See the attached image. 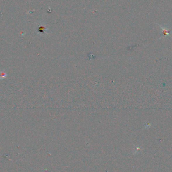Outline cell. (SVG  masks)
<instances>
[{
	"instance_id": "2",
	"label": "cell",
	"mask_w": 172,
	"mask_h": 172,
	"mask_svg": "<svg viewBox=\"0 0 172 172\" xmlns=\"http://www.w3.org/2000/svg\"><path fill=\"white\" fill-rule=\"evenodd\" d=\"M142 148L140 147H136L135 149V151H134V154H137V153H139L142 151Z\"/></svg>"
},
{
	"instance_id": "1",
	"label": "cell",
	"mask_w": 172,
	"mask_h": 172,
	"mask_svg": "<svg viewBox=\"0 0 172 172\" xmlns=\"http://www.w3.org/2000/svg\"><path fill=\"white\" fill-rule=\"evenodd\" d=\"M7 76V75L5 72L3 71L0 72V79H4Z\"/></svg>"
}]
</instances>
